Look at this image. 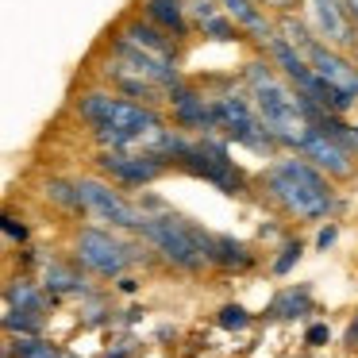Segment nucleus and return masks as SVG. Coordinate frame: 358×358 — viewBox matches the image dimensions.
<instances>
[{
    "mask_svg": "<svg viewBox=\"0 0 358 358\" xmlns=\"http://www.w3.org/2000/svg\"><path fill=\"white\" fill-rule=\"evenodd\" d=\"M262 185L273 204L285 208L293 220H324L335 212V189L324 170L308 162V158H278L270 170L262 173Z\"/></svg>",
    "mask_w": 358,
    "mask_h": 358,
    "instance_id": "obj_1",
    "label": "nucleus"
},
{
    "mask_svg": "<svg viewBox=\"0 0 358 358\" xmlns=\"http://www.w3.org/2000/svg\"><path fill=\"white\" fill-rule=\"evenodd\" d=\"M247 89H250V101H255L258 116L270 127L273 139L281 147H301L304 135L312 131L308 116H304V96L285 78H278V66L250 62L247 66Z\"/></svg>",
    "mask_w": 358,
    "mask_h": 358,
    "instance_id": "obj_2",
    "label": "nucleus"
},
{
    "mask_svg": "<svg viewBox=\"0 0 358 358\" xmlns=\"http://www.w3.org/2000/svg\"><path fill=\"white\" fill-rule=\"evenodd\" d=\"M139 235L143 243H150V247L158 250V255L166 258L170 266H178V270H204V266H212V235L201 231L196 224H189V220L173 216V212H147L139 224Z\"/></svg>",
    "mask_w": 358,
    "mask_h": 358,
    "instance_id": "obj_3",
    "label": "nucleus"
},
{
    "mask_svg": "<svg viewBox=\"0 0 358 358\" xmlns=\"http://www.w3.org/2000/svg\"><path fill=\"white\" fill-rule=\"evenodd\" d=\"M78 116L85 120V124H93L96 131H124L131 135V139L143 143V135L155 131V127H162V116L155 112V104H139V101H127L124 93H104V89H96V93H85L78 96Z\"/></svg>",
    "mask_w": 358,
    "mask_h": 358,
    "instance_id": "obj_4",
    "label": "nucleus"
},
{
    "mask_svg": "<svg viewBox=\"0 0 358 358\" xmlns=\"http://www.w3.org/2000/svg\"><path fill=\"white\" fill-rule=\"evenodd\" d=\"M139 247L127 239H120L116 231H104V227H81L78 239H73V262L85 266L96 278H124L135 262H139Z\"/></svg>",
    "mask_w": 358,
    "mask_h": 358,
    "instance_id": "obj_5",
    "label": "nucleus"
},
{
    "mask_svg": "<svg viewBox=\"0 0 358 358\" xmlns=\"http://www.w3.org/2000/svg\"><path fill=\"white\" fill-rule=\"evenodd\" d=\"M216 116H220V131L231 143H239V147L255 150V155H273V150L281 147L270 135V127L262 124L255 101H247V96H239V93L216 96Z\"/></svg>",
    "mask_w": 358,
    "mask_h": 358,
    "instance_id": "obj_6",
    "label": "nucleus"
},
{
    "mask_svg": "<svg viewBox=\"0 0 358 358\" xmlns=\"http://www.w3.org/2000/svg\"><path fill=\"white\" fill-rule=\"evenodd\" d=\"M96 166H101V173L112 178L116 185L143 189L170 170V158L155 155V150H101V155H96Z\"/></svg>",
    "mask_w": 358,
    "mask_h": 358,
    "instance_id": "obj_7",
    "label": "nucleus"
},
{
    "mask_svg": "<svg viewBox=\"0 0 358 358\" xmlns=\"http://www.w3.org/2000/svg\"><path fill=\"white\" fill-rule=\"evenodd\" d=\"M78 189H81V201H85V208L93 212V216H101L104 224L120 227V231H139V224H143V216H147V212L135 208V204H127L124 196L108 185V181L78 178Z\"/></svg>",
    "mask_w": 358,
    "mask_h": 358,
    "instance_id": "obj_8",
    "label": "nucleus"
},
{
    "mask_svg": "<svg viewBox=\"0 0 358 358\" xmlns=\"http://www.w3.org/2000/svg\"><path fill=\"white\" fill-rule=\"evenodd\" d=\"M112 58H116L120 66H127V70L143 73V78L155 81V85H162V89H170V85L181 81L173 58H162V55H155V50L139 47V43H135L131 35H124V31L112 35Z\"/></svg>",
    "mask_w": 358,
    "mask_h": 358,
    "instance_id": "obj_9",
    "label": "nucleus"
},
{
    "mask_svg": "<svg viewBox=\"0 0 358 358\" xmlns=\"http://www.w3.org/2000/svg\"><path fill=\"white\" fill-rule=\"evenodd\" d=\"M296 155H304L316 170H324L327 178H350V173H355V150H350L347 143L331 139L327 131H320V127H312V131L304 135Z\"/></svg>",
    "mask_w": 358,
    "mask_h": 358,
    "instance_id": "obj_10",
    "label": "nucleus"
},
{
    "mask_svg": "<svg viewBox=\"0 0 358 358\" xmlns=\"http://www.w3.org/2000/svg\"><path fill=\"white\" fill-rule=\"evenodd\" d=\"M304 58L312 62V70L320 73L324 81H331V85H339L343 93H350L358 101V66L347 62V58L339 55L335 47H327V43H320V35H312L308 43H304Z\"/></svg>",
    "mask_w": 358,
    "mask_h": 358,
    "instance_id": "obj_11",
    "label": "nucleus"
},
{
    "mask_svg": "<svg viewBox=\"0 0 358 358\" xmlns=\"http://www.w3.org/2000/svg\"><path fill=\"white\" fill-rule=\"evenodd\" d=\"M166 93H170V104H173V120H178L181 127H193V131H204V135L220 131L216 101H204L196 89L181 85V81H178V85H170Z\"/></svg>",
    "mask_w": 358,
    "mask_h": 358,
    "instance_id": "obj_12",
    "label": "nucleus"
},
{
    "mask_svg": "<svg viewBox=\"0 0 358 358\" xmlns=\"http://www.w3.org/2000/svg\"><path fill=\"white\" fill-rule=\"evenodd\" d=\"M308 20L320 39L331 47H350L355 43V20H350L343 0H308Z\"/></svg>",
    "mask_w": 358,
    "mask_h": 358,
    "instance_id": "obj_13",
    "label": "nucleus"
},
{
    "mask_svg": "<svg viewBox=\"0 0 358 358\" xmlns=\"http://www.w3.org/2000/svg\"><path fill=\"white\" fill-rule=\"evenodd\" d=\"M220 8L239 24V31H247L250 39L262 43V47L278 35V31H273V24L266 20V12L258 8V0H220Z\"/></svg>",
    "mask_w": 358,
    "mask_h": 358,
    "instance_id": "obj_14",
    "label": "nucleus"
},
{
    "mask_svg": "<svg viewBox=\"0 0 358 358\" xmlns=\"http://www.w3.org/2000/svg\"><path fill=\"white\" fill-rule=\"evenodd\" d=\"M139 12H143V20L158 24L162 31L178 35V39H185V35H189V8H185V0H139Z\"/></svg>",
    "mask_w": 358,
    "mask_h": 358,
    "instance_id": "obj_15",
    "label": "nucleus"
},
{
    "mask_svg": "<svg viewBox=\"0 0 358 358\" xmlns=\"http://www.w3.org/2000/svg\"><path fill=\"white\" fill-rule=\"evenodd\" d=\"M108 81H112V89H116V93H124L127 101H139V104H155L158 93H162V85H155V81H147L143 73L120 66L116 58H112V66H108Z\"/></svg>",
    "mask_w": 358,
    "mask_h": 358,
    "instance_id": "obj_16",
    "label": "nucleus"
},
{
    "mask_svg": "<svg viewBox=\"0 0 358 358\" xmlns=\"http://www.w3.org/2000/svg\"><path fill=\"white\" fill-rule=\"evenodd\" d=\"M124 35H131L139 47H147V50H155V55L178 62V43L170 39V31H162V27L150 24V20H131V24H124Z\"/></svg>",
    "mask_w": 358,
    "mask_h": 358,
    "instance_id": "obj_17",
    "label": "nucleus"
},
{
    "mask_svg": "<svg viewBox=\"0 0 358 358\" xmlns=\"http://www.w3.org/2000/svg\"><path fill=\"white\" fill-rule=\"evenodd\" d=\"M212 266L220 270H250L255 266V255H250L247 243L231 239V235H212Z\"/></svg>",
    "mask_w": 358,
    "mask_h": 358,
    "instance_id": "obj_18",
    "label": "nucleus"
},
{
    "mask_svg": "<svg viewBox=\"0 0 358 358\" xmlns=\"http://www.w3.org/2000/svg\"><path fill=\"white\" fill-rule=\"evenodd\" d=\"M4 296H8V308H24V312H35V316H43V312H47V296H43L39 285H31L27 278L12 281Z\"/></svg>",
    "mask_w": 358,
    "mask_h": 358,
    "instance_id": "obj_19",
    "label": "nucleus"
},
{
    "mask_svg": "<svg viewBox=\"0 0 358 358\" xmlns=\"http://www.w3.org/2000/svg\"><path fill=\"white\" fill-rule=\"evenodd\" d=\"M43 289H47V293H81V289H85V278H81L73 266L50 262L47 273H43Z\"/></svg>",
    "mask_w": 358,
    "mask_h": 358,
    "instance_id": "obj_20",
    "label": "nucleus"
},
{
    "mask_svg": "<svg viewBox=\"0 0 358 358\" xmlns=\"http://www.w3.org/2000/svg\"><path fill=\"white\" fill-rule=\"evenodd\" d=\"M4 358H62V350L50 347L39 335H20V339H12L4 347Z\"/></svg>",
    "mask_w": 358,
    "mask_h": 358,
    "instance_id": "obj_21",
    "label": "nucleus"
},
{
    "mask_svg": "<svg viewBox=\"0 0 358 358\" xmlns=\"http://www.w3.org/2000/svg\"><path fill=\"white\" fill-rule=\"evenodd\" d=\"M308 308H312L308 289H285V293H278V301L270 304V316H278V320H293V316H304Z\"/></svg>",
    "mask_w": 358,
    "mask_h": 358,
    "instance_id": "obj_22",
    "label": "nucleus"
},
{
    "mask_svg": "<svg viewBox=\"0 0 358 358\" xmlns=\"http://www.w3.org/2000/svg\"><path fill=\"white\" fill-rule=\"evenodd\" d=\"M47 196H50L55 204H62L66 212H89V208H85V201H81V189H78V181L50 178V181H47Z\"/></svg>",
    "mask_w": 358,
    "mask_h": 358,
    "instance_id": "obj_23",
    "label": "nucleus"
},
{
    "mask_svg": "<svg viewBox=\"0 0 358 358\" xmlns=\"http://www.w3.org/2000/svg\"><path fill=\"white\" fill-rule=\"evenodd\" d=\"M201 31H204V39H216V43H235L239 39V24H235L227 12H220V16H212V20H204L201 24Z\"/></svg>",
    "mask_w": 358,
    "mask_h": 358,
    "instance_id": "obj_24",
    "label": "nucleus"
},
{
    "mask_svg": "<svg viewBox=\"0 0 358 358\" xmlns=\"http://www.w3.org/2000/svg\"><path fill=\"white\" fill-rule=\"evenodd\" d=\"M4 327H8L12 335H39L43 331V316L24 312V308H4Z\"/></svg>",
    "mask_w": 358,
    "mask_h": 358,
    "instance_id": "obj_25",
    "label": "nucleus"
},
{
    "mask_svg": "<svg viewBox=\"0 0 358 358\" xmlns=\"http://www.w3.org/2000/svg\"><path fill=\"white\" fill-rule=\"evenodd\" d=\"M247 324H250V316H247L243 304H224V308H220V327H227V331H243Z\"/></svg>",
    "mask_w": 358,
    "mask_h": 358,
    "instance_id": "obj_26",
    "label": "nucleus"
},
{
    "mask_svg": "<svg viewBox=\"0 0 358 358\" xmlns=\"http://www.w3.org/2000/svg\"><path fill=\"white\" fill-rule=\"evenodd\" d=\"M301 250H304L301 239H289L285 247H281V258L273 262V273H289V270H293V262L301 258Z\"/></svg>",
    "mask_w": 358,
    "mask_h": 358,
    "instance_id": "obj_27",
    "label": "nucleus"
},
{
    "mask_svg": "<svg viewBox=\"0 0 358 358\" xmlns=\"http://www.w3.org/2000/svg\"><path fill=\"white\" fill-rule=\"evenodd\" d=\"M220 0H189V12L196 16V24H204V20H212V16H220L224 8H216Z\"/></svg>",
    "mask_w": 358,
    "mask_h": 358,
    "instance_id": "obj_28",
    "label": "nucleus"
},
{
    "mask_svg": "<svg viewBox=\"0 0 358 358\" xmlns=\"http://www.w3.org/2000/svg\"><path fill=\"white\" fill-rule=\"evenodd\" d=\"M4 235H8L12 243H24L27 239V224L16 220V216H4Z\"/></svg>",
    "mask_w": 358,
    "mask_h": 358,
    "instance_id": "obj_29",
    "label": "nucleus"
},
{
    "mask_svg": "<svg viewBox=\"0 0 358 358\" xmlns=\"http://www.w3.org/2000/svg\"><path fill=\"white\" fill-rule=\"evenodd\" d=\"M304 339H308V347H320V343H327V339H331V331H327V324H312Z\"/></svg>",
    "mask_w": 358,
    "mask_h": 358,
    "instance_id": "obj_30",
    "label": "nucleus"
},
{
    "mask_svg": "<svg viewBox=\"0 0 358 358\" xmlns=\"http://www.w3.org/2000/svg\"><path fill=\"white\" fill-rule=\"evenodd\" d=\"M335 235H339V231H335V224H327L324 231L316 235V247H320V250H327V247H331V243H335Z\"/></svg>",
    "mask_w": 358,
    "mask_h": 358,
    "instance_id": "obj_31",
    "label": "nucleus"
},
{
    "mask_svg": "<svg viewBox=\"0 0 358 358\" xmlns=\"http://www.w3.org/2000/svg\"><path fill=\"white\" fill-rule=\"evenodd\" d=\"M120 281V289H124V293H135V278H116Z\"/></svg>",
    "mask_w": 358,
    "mask_h": 358,
    "instance_id": "obj_32",
    "label": "nucleus"
},
{
    "mask_svg": "<svg viewBox=\"0 0 358 358\" xmlns=\"http://www.w3.org/2000/svg\"><path fill=\"white\" fill-rule=\"evenodd\" d=\"M347 343H358V316H355V324H350V331H347Z\"/></svg>",
    "mask_w": 358,
    "mask_h": 358,
    "instance_id": "obj_33",
    "label": "nucleus"
},
{
    "mask_svg": "<svg viewBox=\"0 0 358 358\" xmlns=\"http://www.w3.org/2000/svg\"><path fill=\"white\" fill-rule=\"evenodd\" d=\"M258 4H273V8H289L293 0H258Z\"/></svg>",
    "mask_w": 358,
    "mask_h": 358,
    "instance_id": "obj_34",
    "label": "nucleus"
},
{
    "mask_svg": "<svg viewBox=\"0 0 358 358\" xmlns=\"http://www.w3.org/2000/svg\"><path fill=\"white\" fill-rule=\"evenodd\" d=\"M62 358H78V355H70V350H62Z\"/></svg>",
    "mask_w": 358,
    "mask_h": 358,
    "instance_id": "obj_35",
    "label": "nucleus"
},
{
    "mask_svg": "<svg viewBox=\"0 0 358 358\" xmlns=\"http://www.w3.org/2000/svg\"><path fill=\"white\" fill-rule=\"evenodd\" d=\"M355 139H358V124H355Z\"/></svg>",
    "mask_w": 358,
    "mask_h": 358,
    "instance_id": "obj_36",
    "label": "nucleus"
}]
</instances>
